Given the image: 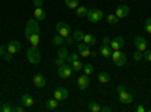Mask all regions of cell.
Here are the masks:
<instances>
[{"instance_id":"obj_1","label":"cell","mask_w":151,"mask_h":112,"mask_svg":"<svg viewBox=\"0 0 151 112\" xmlns=\"http://www.w3.org/2000/svg\"><path fill=\"white\" fill-rule=\"evenodd\" d=\"M33 35H40V24H38V20L33 17L30 20H27V24H26V29H24V36L29 40L30 36Z\"/></svg>"},{"instance_id":"obj_2","label":"cell","mask_w":151,"mask_h":112,"mask_svg":"<svg viewBox=\"0 0 151 112\" xmlns=\"http://www.w3.org/2000/svg\"><path fill=\"white\" fill-rule=\"evenodd\" d=\"M116 92H118V97H119V100H121L122 103L130 105V103H133V102H134L133 94H130L127 90L124 88L122 85H118V86H116Z\"/></svg>"},{"instance_id":"obj_3","label":"cell","mask_w":151,"mask_h":112,"mask_svg":"<svg viewBox=\"0 0 151 112\" xmlns=\"http://www.w3.org/2000/svg\"><path fill=\"white\" fill-rule=\"evenodd\" d=\"M26 58H27V61L30 62L32 65L40 64V62H41V52H40V48L32 46L27 50V53H26Z\"/></svg>"},{"instance_id":"obj_4","label":"cell","mask_w":151,"mask_h":112,"mask_svg":"<svg viewBox=\"0 0 151 112\" xmlns=\"http://www.w3.org/2000/svg\"><path fill=\"white\" fill-rule=\"evenodd\" d=\"M112 61L115 62L116 67H124L125 64H127V56H125V53L122 50H112Z\"/></svg>"},{"instance_id":"obj_5","label":"cell","mask_w":151,"mask_h":112,"mask_svg":"<svg viewBox=\"0 0 151 112\" xmlns=\"http://www.w3.org/2000/svg\"><path fill=\"white\" fill-rule=\"evenodd\" d=\"M86 18H88V21H91V23H98V21H101L104 18V15H103L101 9L94 8V9H88Z\"/></svg>"},{"instance_id":"obj_6","label":"cell","mask_w":151,"mask_h":112,"mask_svg":"<svg viewBox=\"0 0 151 112\" xmlns=\"http://www.w3.org/2000/svg\"><path fill=\"white\" fill-rule=\"evenodd\" d=\"M56 32H58V35H60V36H64V38H67V36L71 33V26L68 23H65V21H59L58 24H56Z\"/></svg>"},{"instance_id":"obj_7","label":"cell","mask_w":151,"mask_h":112,"mask_svg":"<svg viewBox=\"0 0 151 112\" xmlns=\"http://www.w3.org/2000/svg\"><path fill=\"white\" fill-rule=\"evenodd\" d=\"M58 74H59V77H62V79H70L73 76V67L68 65V64L60 65V67H58Z\"/></svg>"},{"instance_id":"obj_8","label":"cell","mask_w":151,"mask_h":112,"mask_svg":"<svg viewBox=\"0 0 151 112\" xmlns=\"http://www.w3.org/2000/svg\"><path fill=\"white\" fill-rule=\"evenodd\" d=\"M68 95H70V92H68V90H67V88H64V86H59V88H56V90H55V92H53V97L56 98V100H59V102L67 100Z\"/></svg>"},{"instance_id":"obj_9","label":"cell","mask_w":151,"mask_h":112,"mask_svg":"<svg viewBox=\"0 0 151 112\" xmlns=\"http://www.w3.org/2000/svg\"><path fill=\"white\" fill-rule=\"evenodd\" d=\"M20 48H21L20 41L12 40V41H9V43H8V46H6V53H9V55L14 56L15 53H18V52H20Z\"/></svg>"},{"instance_id":"obj_10","label":"cell","mask_w":151,"mask_h":112,"mask_svg":"<svg viewBox=\"0 0 151 112\" xmlns=\"http://www.w3.org/2000/svg\"><path fill=\"white\" fill-rule=\"evenodd\" d=\"M124 46H125V41H124L122 36H116V38L110 40V48L112 50H122Z\"/></svg>"},{"instance_id":"obj_11","label":"cell","mask_w":151,"mask_h":112,"mask_svg":"<svg viewBox=\"0 0 151 112\" xmlns=\"http://www.w3.org/2000/svg\"><path fill=\"white\" fill-rule=\"evenodd\" d=\"M129 12H130V9H129L127 5H119L115 11V15L118 17V20H122V18H125L129 15Z\"/></svg>"},{"instance_id":"obj_12","label":"cell","mask_w":151,"mask_h":112,"mask_svg":"<svg viewBox=\"0 0 151 112\" xmlns=\"http://www.w3.org/2000/svg\"><path fill=\"white\" fill-rule=\"evenodd\" d=\"M134 47H136V50L144 53L147 50V40L144 38V36H136L134 38Z\"/></svg>"},{"instance_id":"obj_13","label":"cell","mask_w":151,"mask_h":112,"mask_svg":"<svg viewBox=\"0 0 151 112\" xmlns=\"http://www.w3.org/2000/svg\"><path fill=\"white\" fill-rule=\"evenodd\" d=\"M20 102H21V105L26 109H29V108H32L35 105V100H33V97L30 94H23L21 98H20Z\"/></svg>"},{"instance_id":"obj_14","label":"cell","mask_w":151,"mask_h":112,"mask_svg":"<svg viewBox=\"0 0 151 112\" xmlns=\"http://www.w3.org/2000/svg\"><path fill=\"white\" fill-rule=\"evenodd\" d=\"M33 85L36 86V88H40V90L45 86V77L42 76L41 73H36L33 76Z\"/></svg>"},{"instance_id":"obj_15","label":"cell","mask_w":151,"mask_h":112,"mask_svg":"<svg viewBox=\"0 0 151 112\" xmlns=\"http://www.w3.org/2000/svg\"><path fill=\"white\" fill-rule=\"evenodd\" d=\"M77 52L82 58H88V56H91V50H89V46L85 44V43H80L77 46Z\"/></svg>"},{"instance_id":"obj_16","label":"cell","mask_w":151,"mask_h":112,"mask_svg":"<svg viewBox=\"0 0 151 112\" xmlns=\"http://www.w3.org/2000/svg\"><path fill=\"white\" fill-rule=\"evenodd\" d=\"M91 80H89V76H86V74H83V76H80L77 79V86L80 90H88V86H89Z\"/></svg>"},{"instance_id":"obj_17","label":"cell","mask_w":151,"mask_h":112,"mask_svg":"<svg viewBox=\"0 0 151 112\" xmlns=\"http://www.w3.org/2000/svg\"><path fill=\"white\" fill-rule=\"evenodd\" d=\"M33 17L38 20V21H42V20H45V17H47V14H45V11L42 9V6L41 8H35V12H33Z\"/></svg>"},{"instance_id":"obj_18","label":"cell","mask_w":151,"mask_h":112,"mask_svg":"<svg viewBox=\"0 0 151 112\" xmlns=\"http://www.w3.org/2000/svg\"><path fill=\"white\" fill-rule=\"evenodd\" d=\"M97 80H98L100 83H109V82H110V74L106 73V71H100V73L97 74Z\"/></svg>"},{"instance_id":"obj_19","label":"cell","mask_w":151,"mask_h":112,"mask_svg":"<svg viewBox=\"0 0 151 112\" xmlns=\"http://www.w3.org/2000/svg\"><path fill=\"white\" fill-rule=\"evenodd\" d=\"M59 100H56V98L53 97V98H50V100H47L45 102V108L48 109V111H56L58 108H59Z\"/></svg>"},{"instance_id":"obj_20","label":"cell","mask_w":151,"mask_h":112,"mask_svg":"<svg viewBox=\"0 0 151 112\" xmlns=\"http://www.w3.org/2000/svg\"><path fill=\"white\" fill-rule=\"evenodd\" d=\"M85 44H88V46H95L97 44V38H95V36L94 35H91V33H85L83 35V40H82Z\"/></svg>"},{"instance_id":"obj_21","label":"cell","mask_w":151,"mask_h":112,"mask_svg":"<svg viewBox=\"0 0 151 112\" xmlns=\"http://www.w3.org/2000/svg\"><path fill=\"white\" fill-rule=\"evenodd\" d=\"M100 53H101L103 58H110V56H112V48H110V46L101 44V46H100Z\"/></svg>"},{"instance_id":"obj_22","label":"cell","mask_w":151,"mask_h":112,"mask_svg":"<svg viewBox=\"0 0 151 112\" xmlns=\"http://www.w3.org/2000/svg\"><path fill=\"white\" fill-rule=\"evenodd\" d=\"M68 55H70V52L67 50V47H64V46H60V47H59V50H58V53H56V56H58V58L65 59V61H67Z\"/></svg>"},{"instance_id":"obj_23","label":"cell","mask_w":151,"mask_h":112,"mask_svg":"<svg viewBox=\"0 0 151 112\" xmlns=\"http://www.w3.org/2000/svg\"><path fill=\"white\" fill-rule=\"evenodd\" d=\"M52 44H55V46H65V38L64 36H60V35H55L53 38H52Z\"/></svg>"},{"instance_id":"obj_24","label":"cell","mask_w":151,"mask_h":112,"mask_svg":"<svg viewBox=\"0 0 151 112\" xmlns=\"http://www.w3.org/2000/svg\"><path fill=\"white\" fill-rule=\"evenodd\" d=\"M88 111H91V112H101V106H100L98 103H95V102H89V103H88Z\"/></svg>"},{"instance_id":"obj_25","label":"cell","mask_w":151,"mask_h":112,"mask_svg":"<svg viewBox=\"0 0 151 112\" xmlns=\"http://www.w3.org/2000/svg\"><path fill=\"white\" fill-rule=\"evenodd\" d=\"M74 11H76V15H77V17H86V14H88V8L80 6V5L76 8Z\"/></svg>"},{"instance_id":"obj_26","label":"cell","mask_w":151,"mask_h":112,"mask_svg":"<svg viewBox=\"0 0 151 112\" xmlns=\"http://www.w3.org/2000/svg\"><path fill=\"white\" fill-rule=\"evenodd\" d=\"M83 71H85V74L86 76H92L94 74V65L92 64H83Z\"/></svg>"},{"instance_id":"obj_27","label":"cell","mask_w":151,"mask_h":112,"mask_svg":"<svg viewBox=\"0 0 151 112\" xmlns=\"http://www.w3.org/2000/svg\"><path fill=\"white\" fill-rule=\"evenodd\" d=\"M70 65L73 67V71H80V70H83V64H82V61H80V59H79V61L71 62Z\"/></svg>"},{"instance_id":"obj_28","label":"cell","mask_w":151,"mask_h":112,"mask_svg":"<svg viewBox=\"0 0 151 112\" xmlns=\"http://www.w3.org/2000/svg\"><path fill=\"white\" fill-rule=\"evenodd\" d=\"M83 32H82V29H76L74 30V33H73V38H74V41H82L83 40Z\"/></svg>"},{"instance_id":"obj_29","label":"cell","mask_w":151,"mask_h":112,"mask_svg":"<svg viewBox=\"0 0 151 112\" xmlns=\"http://www.w3.org/2000/svg\"><path fill=\"white\" fill-rule=\"evenodd\" d=\"M106 21H107L109 24H112V26H113V24H116L119 20H118V17H116L115 14H109V15L106 17Z\"/></svg>"},{"instance_id":"obj_30","label":"cell","mask_w":151,"mask_h":112,"mask_svg":"<svg viewBox=\"0 0 151 112\" xmlns=\"http://www.w3.org/2000/svg\"><path fill=\"white\" fill-rule=\"evenodd\" d=\"M65 2V5L70 8V9H76L79 6V0H64Z\"/></svg>"},{"instance_id":"obj_31","label":"cell","mask_w":151,"mask_h":112,"mask_svg":"<svg viewBox=\"0 0 151 112\" xmlns=\"http://www.w3.org/2000/svg\"><path fill=\"white\" fill-rule=\"evenodd\" d=\"M0 111L2 112H14V106H11L9 103H2L0 105Z\"/></svg>"},{"instance_id":"obj_32","label":"cell","mask_w":151,"mask_h":112,"mask_svg":"<svg viewBox=\"0 0 151 112\" xmlns=\"http://www.w3.org/2000/svg\"><path fill=\"white\" fill-rule=\"evenodd\" d=\"M82 56L79 55V52L77 53H70L68 55V58H67V62H70V64H71V62H74V61H79Z\"/></svg>"},{"instance_id":"obj_33","label":"cell","mask_w":151,"mask_h":112,"mask_svg":"<svg viewBox=\"0 0 151 112\" xmlns=\"http://www.w3.org/2000/svg\"><path fill=\"white\" fill-rule=\"evenodd\" d=\"M144 29H145V32H147V33H150V35H151V17H150V18H147V21H145V24H144Z\"/></svg>"},{"instance_id":"obj_34","label":"cell","mask_w":151,"mask_h":112,"mask_svg":"<svg viewBox=\"0 0 151 112\" xmlns=\"http://www.w3.org/2000/svg\"><path fill=\"white\" fill-rule=\"evenodd\" d=\"M133 59H134L136 62H139V61H142V59H144V56H142V52H139V50H136V52L133 53Z\"/></svg>"},{"instance_id":"obj_35","label":"cell","mask_w":151,"mask_h":112,"mask_svg":"<svg viewBox=\"0 0 151 112\" xmlns=\"http://www.w3.org/2000/svg\"><path fill=\"white\" fill-rule=\"evenodd\" d=\"M142 56H144V59H145V61L151 62V50H145V52L142 53Z\"/></svg>"},{"instance_id":"obj_36","label":"cell","mask_w":151,"mask_h":112,"mask_svg":"<svg viewBox=\"0 0 151 112\" xmlns=\"http://www.w3.org/2000/svg\"><path fill=\"white\" fill-rule=\"evenodd\" d=\"M55 64H56L58 67H60V65L67 64V61H65V59H60V58H58V56H56V59H55Z\"/></svg>"},{"instance_id":"obj_37","label":"cell","mask_w":151,"mask_h":112,"mask_svg":"<svg viewBox=\"0 0 151 112\" xmlns=\"http://www.w3.org/2000/svg\"><path fill=\"white\" fill-rule=\"evenodd\" d=\"M74 43V38H73V36H67V38H65V46H70V44H73Z\"/></svg>"},{"instance_id":"obj_38","label":"cell","mask_w":151,"mask_h":112,"mask_svg":"<svg viewBox=\"0 0 151 112\" xmlns=\"http://www.w3.org/2000/svg\"><path fill=\"white\" fill-rule=\"evenodd\" d=\"M26 111V108H24L23 105L21 106H14V112H24Z\"/></svg>"},{"instance_id":"obj_39","label":"cell","mask_w":151,"mask_h":112,"mask_svg":"<svg viewBox=\"0 0 151 112\" xmlns=\"http://www.w3.org/2000/svg\"><path fill=\"white\" fill-rule=\"evenodd\" d=\"M101 44H106V46H110V38H109V36H104V38L101 40Z\"/></svg>"},{"instance_id":"obj_40","label":"cell","mask_w":151,"mask_h":112,"mask_svg":"<svg viewBox=\"0 0 151 112\" xmlns=\"http://www.w3.org/2000/svg\"><path fill=\"white\" fill-rule=\"evenodd\" d=\"M33 5H35V8H41L42 6V0H33Z\"/></svg>"},{"instance_id":"obj_41","label":"cell","mask_w":151,"mask_h":112,"mask_svg":"<svg viewBox=\"0 0 151 112\" xmlns=\"http://www.w3.org/2000/svg\"><path fill=\"white\" fill-rule=\"evenodd\" d=\"M3 59H5L6 62H11V61H12V55H9V53H5V55H3Z\"/></svg>"},{"instance_id":"obj_42","label":"cell","mask_w":151,"mask_h":112,"mask_svg":"<svg viewBox=\"0 0 151 112\" xmlns=\"http://www.w3.org/2000/svg\"><path fill=\"white\" fill-rule=\"evenodd\" d=\"M5 53H6V47L3 44H0V56H3Z\"/></svg>"},{"instance_id":"obj_43","label":"cell","mask_w":151,"mask_h":112,"mask_svg":"<svg viewBox=\"0 0 151 112\" xmlns=\"http://www.w3.org/2000/svg\"><path fill=\"white\" fill-rule=\"evenodd\" d=\"M136 111H137V112H145L147 109H145L142 105H137V106H136Z\"/></svg>"},{"instance_id":"obj_44","label":"cell","mask_w":151,"mask_h":112,"mask_svg":"<svg viewBox=\"0 0 151 112\" xmlns=\"http://www.w3.org/2000/svg\"><path fill=\"white\" fill-rule=\"evenodd\" d=\"M112 111V108H109V106H101V112H110Z\"/></svg>"},{"instance_id":"obj_45","label":"cell","mask_w":151,"mask_h":112,"mask_svg":"<svg viewBox=\"0 0 151 112\" xmlns=\"http://www.w3.org/2000/svg\"><path fill=\"white\" fill-rule=\"evenodd\" d=\"M119 2H124V0H119Z\"/></svg>"}]
</instances>
